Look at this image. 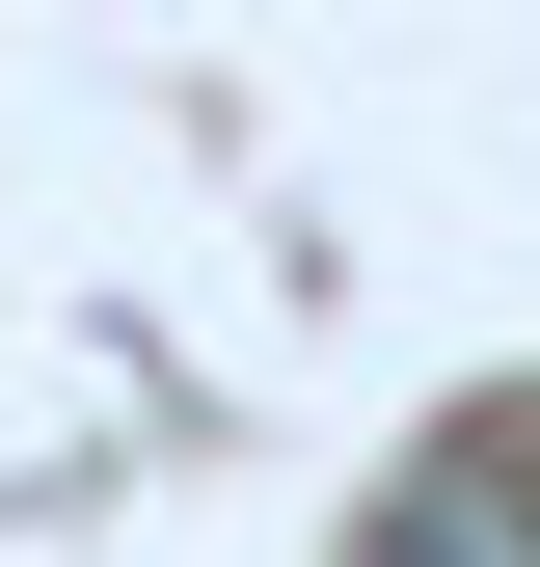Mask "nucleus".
<instances>
[{
  "instance_id": "f257e3e1",
  "label": "nucleus",
  "mask_w": 540,
  "mask_h": 567,
  "mask_svg": "<svg viewBox=\"0 0 540 567\" xmlns=\"http://www.w3.org/2000/svg\"><path fill=\"white\" fill-rule=\"evenodd\" d=\"M487 540L540 567V405H513V433H487Z\"/></svg>"
}]
</instances>
